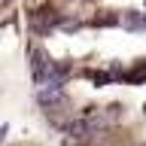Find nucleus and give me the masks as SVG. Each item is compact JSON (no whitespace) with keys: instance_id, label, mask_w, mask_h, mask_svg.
<instances>
[{"instance_id":"1","label":"nucleus","mask_w":146,"mask_h":146,"mask_svg":"<svg viewBox=\"0 0 146 146\" xmlns=\"http://www.w3.org/2000/svg\"><path fill=\"white\" fill-rule=\"evenodd\" d=\"M36 104L46 113H52L55 107H64L67 104V94H64L61 85H36Z\"/></svg>"},{"instance_id":"4","label":"nucleus","mask_w":146,"mask_h":146,"mask_svg":"<svg viewBox=\"0 0 146 146\" xmlns=\"http://www.w3.org/2000/svg\"><path fill=\"white\" fill-rule=\"evenodd\" d=\"M3 3H9V0H3Z\"/></svg>"},{"instance_id":"2","label":"nucleus","mask_w":146,"mask_h":146,"mask_svg":"<svg viewBox=\"0 0 146 146\" xmlns=\"http://www.w3.org/2000/svg\"><path fill=\"white\" fill-rule=\"evenodd\" d=\"M31 21H34V34H49L52 27H58V21H61V18L55 15L49 6H43V9H36L34 15H31Z\"/></svg>"},{"instance_id":"3","label":"nucleus","mask_w":146,"mask_h":146,"mask_svg":"<svg viewBox=\"0 0 146 146\" xmlns=\"http://www.w3.org/2000/svg\"><path fill=\"white\" fill-rule=\"evenodd\" d=\"M94 25L98 27H113V25H119V15L116 12H100V15L94 18Z\"/></svg>"}]
</instances>
